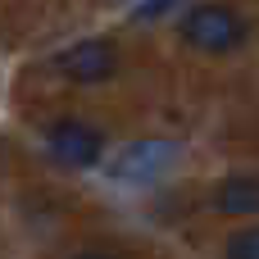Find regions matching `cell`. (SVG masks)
I'll list each match as a JSON object with an SVG mask.
<instances>
[{"label":"cell","mask_w":259,"mask_h":259,"mask_svg":"<svg viewBox=\"0 0 259 259\" xmlns=\"http://www.w3.org/2000/svg\"><path fill=\"white\" fill-rule=\"evenodd\" d=\"M55 73H64L77 87L109 82L118 73V46L105 41V36H87V41H77V46H68V50L55 55Z\"/></svg>","instance_id":"cell-3"},{"label":"cell","mask_w":259,"mask_h":259,"mask_svg":"<svg viewBox=\"0 0 259 259\" xmlns=\"http://www.w3.org/2000/svg\"><path fill=\"white\" fill-rule=\"evenodd\" d=\"M46 150L64 168H91L100 159V150H105V137L91 123H82V118H55L46 127Z\"/></svg>","instance_id":"cell-4"},{"label":"cell","mask_w":259,"mask_h":259,"mask_svg":"<svg viewBox=\"0 0 259 259\" xmlns=\"http://www.w3.org/2000/svg\"><path fill=\"white\" fill-rule=\"evenodd\" d=\"M178 155H182V146L168 141V137L132 141V146H123L118 159L109 164V178L123 182V187H150V182H159V178L178 164Z\"/></svg>","instance_id":"cell-2"},{"label":"cell","mask_w":259,"mask_h":259,"mask_svg":"<svg viewBox=\"0 0 259 259\" xmlns=\"http://www.w3.org/2000/svg\"><path fill=\"white\" fill-rule=\"evenodd\" d=\"M214 209L219 214H237V219H259V173L223 178L219 191H214Z\"/></svg>","instance_id":"cell-5"},{"label":"cell","mask_w":259,"mask_h":259,"mask_svg":"<svg viewBox=\"0 0 259 259\" xmlns=\"http://www.w3.org/2000/svg\"><path fill=\"white\" fill-rule=\"evenodd\" d=\"M178 36L191 46V50H205V55H228L246 41V18L232 9V5H219V0H200V5H187L182 18H178Z\"/></svg>","instance_id":"cell-1"},{"label":"cell","mask_w":259,"mask_h":259,"mask_svg":"<svg viewBox=\"0 0 259 259\" xmlns=\"http://www.w3.org/2000/svg\"><path fill=\"white\" fill-rule=\"evenodd\" d=\"M182 5H187V0H141L132 18H137V23H155V18H164V14L182 9Z\"/></svg>","instance_id":"cell-7"},{"label":"cell","mask_w":259,"mask_h":259,"mask_svg":"<svg viewBox=\"0 0 259 259\" xmlns=\"http://www.w3.org/2000/svg\"><path fill=\"white\" fill-rule=\"evenodd\" d=\"M228 259H259V228H241L228 237Z\"/></svg>","instance_id":"cell-6"},{"label":"cell","mask_w":259,"mask_h":259,"mask_svg":"<svg viewBox=\"0 0 259 259\" xmlns=\"http://www.w3.org/2000/svg\"><path fill=\"white\" fill-rule=\"evenodd\" d=\"M77 259H114V255H100V250H91V255H77Z\"/></svg>","instance_id":"cell-8"}]
</instances>
